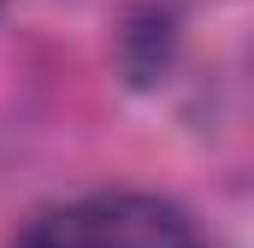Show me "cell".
Wrapping results in <instances>:
<instances>
[{"label": "cell", "mask_w": 254, "mask_h": 248, "mask_svg": "<svg viewBox=\"0 0 254 248\" xmlns=\"http://www.w3.org/2000/svg\"><path fill=\"white\" fill-rule=\"evenodd\" d=\"M12 248H201L195 219L148 189H101L36 213Z\"/></svg>", "instance_id": "cell-1"}]
</instances>
